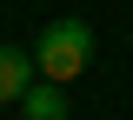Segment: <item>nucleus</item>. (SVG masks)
Returning a JSON list of instances; mask_svg holds the SVG:
<instances>
[{
    "label": "nucleus",
    "mask_w": 133,
    "mask_h": 120,
    "mask_svg": "<svg viewBox=\"0 0 133 120\" xmlns=\"http://www.w3.org/2000/svg\"><path fill=\"white\" fill-rule=\"evenodd\" d=\"M33 67H40V80H80L87 67H93V27L87 20H47L40 27V47H33Z\"/></svg>",
    "instance_id": "1"
},
{
    "label": "nucleus",
    "mask_w": 133,
    "mask_h": 120,
    "mask_svg": "<svg viewBox=\"0 0 133 120\" xmlns=\"http://www.w3.org/2000/svg\"><path fill=\"white\" fill-rule=\"evenodd\" d=\"M33 73H40V67H33V53H20V47H7V40H0V107L20 100V93L33 87Z\"/></svg>",
    "instance_id": "2"
},
{
    "label": "nucleus",
    "mask_w": 133,
    "mask_h": 120,
    "mask_svg": "<svg viewBox=\"0 0 133 120\" xmlns=\"http://www.w3.org/2000/svg\"><path fill=\"white\" fill-rule=\"evenodd\" d=\"M20 113L27 120H66V87L60 80H33L27 93H20Z\"/></svg>",
    "instance_id": "3"
},
{
    "label": "nucleus",
    "mask_w": 133,
    "mask_h": 120,
    "mask_svg": "<svg viewBox=\"0 0 133 120\" xmlns=\"http://www.w3.org/2000/svg\"><path fill=\"white\" fill-rule=\"evenodd\" d=\"M127 47H133V34H127Z\"/></svg>",
    "instance_id": "4"
}]
</instances>
